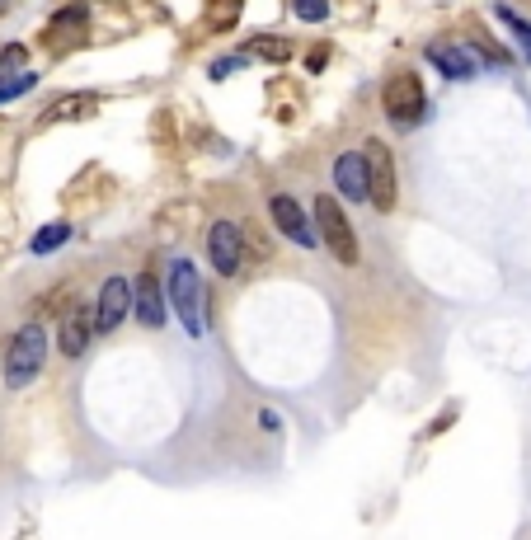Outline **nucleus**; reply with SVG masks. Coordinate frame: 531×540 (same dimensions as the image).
<instances>
[{"mask_svg":"<svg viewBox=\"0 0 531 540\" xmlns=\"http://www.w3.org/2000/svg\"><path fill=\"white\" fill-rule=\"evenodd\" d=\"M43 357H47V329L38 320L19 324L15 339L5 343V386L10 390H24L43 371Z\"/></svg>","mask_w":531,"mask_h":540,"instance_id":"nucleus-1","label":"nucleus"},{"mask_svg":"<svg viewBox=\"0 0 531 540\" xmlns=\"http://www.w3.org/2000/svg\"><path fill=\"white\" fill-rule=\"evenodd\" d=\"M165 287H170L174 315L184 320V329L193 334V339H203V329H207V320H203V278H198L193 259H174Z\"/></svg>","mask_w":531,"mask_h":540,"instance_id":"nucleus-2","label":"nucleus"},{"mask_svg":"<svg viewBox=\"0 0 531 540\" xmlns=\"http://www.w3.org/2000/svg\"><path fill=\"white\" fill-rule=\"evenodd\" d=\"M381 108H386L391 127H400V132L419 127L423 108H428V94H423L419 71H395V76L386 80V90H381Z\"/></svg>","mask_w":531,"mask_h":540,"instance_id":"nucleus-3","label":"nucleus"},{"mask_svg":"<svg viewBox=\"0 0 531 540\" xmlns=\"http://www.w3.org/2000/svg\"><path fill=\"white\" fill-rule=\"evenodd\" d=\"M315 235H320V245L339 263H358V254H362L358 231H353L348 212L339 207V198H315Z\"/></svg>","mask_w":531,"mask_h":540,"instance_id":"nucleus-4","label":"nucleus"},{"mask_svg":"<svg viewBox=\"0 0 531 540\" xmlns=\"http://www.w3.org/2000/svg\"><path fill=\"white\" fill-rule=\"evenodd\" d=\"M362 160H367V202L381 207V212H395V198H400V184H395V155L381 137H372L362 146Z\"/></svg>","mask_w":531,"mask_h":540,"instance_id":"nucleus-5","label":"nucleus"},{"mask_svg":"<svg viewBox=\"0 0 531 540\" xmlns=\"http://www.w3.org/2000/svg\"><path fill=\"white\" fill-rule=\"evenodd\" d=\"M207 259L217 268L221 278H231L240 259H245V231H240V221H212V231H207Z\"/></svg>","mask_w":531,"mask_h":540,"instance_id":"nucleus-6","label":"nucleus"},{"mask_svg":"<svg viewBox=\"0 0 531 540\" xmlns=\"http://www.w3.org/2000/svg\"><path fill=\"white\" fill-rule=\"evenodd\" d=\"M132 315V282L123 273H113L104 287H99V301H94V334H109Z\"/></svg>","mask_w":531,"mask_h":540,"instance_id":"nucleus-7","label":"nucleus"},{"mask_svg":"<svg viewBox=\"0 0 531 540\" xmlns=\"http://www.w3.org/2000/svg\"><path fill=\"white\" fill-rule=\"evenodd\" d=\"M268 212H273V226H278L292 245L301 249H315L320 245V235H315V221L306 216V207H301L297 198H287V193H278V198L268 202Z\"/></svg>","mask_w":531,"mask_h":540,"instance_id":"nucleus-8","label":"nucleus"},{"mask_svg":"<svg viewBox=\"0 0 531 540\" xmlns=\"http://www.w3.org/2000/svg\"><path fill=\"white\" fill-rule=\"evenodd\" d=\"M132 315H137L146 329H160V324H165V287H160L156 268H146V273L132 282Z\"/></svg>","mask_w":531,"mask_h":540,"instance_id":"nucleus-9","label":"nucleus"},{"mask_svg":"<svg viewBox=\"0 0 531 540\" xmlns=\"http://www.w3.org/2000/svg\"><path fill=\"white\" fill-rule=\"evenodd\" d=\"M94 339V306H71L62 315V334H57V343H62L66 357H80L85 348H90Z\"/></svg>","mask_w":531,"mask_h":540,"instance_id":"nucleus-10","label":"nucleus"},{"mask_svg":"<svg viewBox=\"0 0 531 540\" xmlns=\"http://www.w3.org/2000/svg\"><path fill=\"white\" fill-rule=\"evenodd\" d=\"M334 188L344 193V202H367V160H362V151H344L334 160Z\"/></svg>","mask_w":531,"mask_h":540,"instance_id":"nucleus-11","label":"nucleus"},{"mask_svg":"<svg viewBox=\"0 0 531 540\" xmlns=\"http://www.w3.org/2000/svg\"><path fill=\"white\" fill-rule=\"evenodd\" d=\"M85 24H90L85 5H66V10H57L52 24L43 29V43L47 47H76L80 38H85Z\"/></svg>","mask_w":531,"mask_h":540,"instance_id":"nucleus-12","label":"nucleus"},{"mask_svg":"<svg viewBox=\"0 0 531 540\" xmlns=\"http://www.w3.org/2000/svg\"><path fill=\"white\" fill-rule=\"evenodd\" d=\"M428 62L438 66L447 80H470L475 76V57H470L466 47H456V43H433L428 47Z\"/></svg>","mask_w":531,"mask_h":540,"instance_id":"nucleus-13","label":"nucleus"},{"mask_svg":"<svg viewBox=\"0 0 531 540\" xmlns=\"http://www.w3.org/2000/svg\"><path fill=\"white\" fill-rule=\"evenodd\" d=\"M85 113H94V94H66V99H57L52 108H43L38 123L57 127V123H71V118H85Z\"/></svg>","mask_w":531,"mask_h":540,"instance_id":"nucleus-14","label":"nucleus"},{"mask_svg":"<svg viewBox=\"0 0 531 540\" xmlns=\"http://www.w3.org/2000/svg\"><path fill=\"white\" fill-rule=\"evenodd\" d=\"M245 52H250V57H264V62H287V57H292V43L278 38V33H259V38L245 43Z\"/></svg>","mask_w":531,"mask_h":540,"instance_id":"nucleus-15","label":"nucleus"},{"mask_svg":"<svg viewBox=\"0 0 531 540\" xmlns=\"http://www.w3.org/2000/svg\"><path fill=\"white\" fill-rule=\"evenodd\" d=\"M494 15H499V24H503V29H508V33H513V38H517V43H522V57H527V62H531V24H527V19H522V15H517L513 5H494Z\"/></svg>","mask_w":531,"mask_h":540,"instance_id":"nucleus-16","label":"nucleus"},{"mask_svg":"<svg viewBox=\"0 0 531 540\" xmlns=\"http://www.w3.org/2000/svg\"><path fill=\"white\" fill-rule=\"evenodd\" d=\"M66 240H71V226H66V221H52V226H43V231L33 235L29 249H33V254H57Z\"/></svg>","mask_w":531,"mask_h":540,"instance_id":"nucleus-17","label":"nucleus"},{"mask_svg":"<svg viewBox=\"0 0 531 540\" xmlns=\"http://www.w3.org/2000/svg\"><path fill=\"white\" fill-rule=\"evenodd\" d=\"M292 15L301 24H325L329 19V0H292Z\"/></svg>","mask_w":531,"mask_h":540,"instance_id":"nucleus-18","label":"nucleus"},{"mask_svg":"<svg viewBox=\"0 0 531 540\" xmlns=\"http://www.w3.org/2000/svg\"><path fill=\"white\" fill-rule=\"evenodd\" d=\"M33 85H38V76H33V71H19L15 80H0V104H10V99H19V94H29Z\"/></svg>","mask_w":531,"mask_h":540,"instance_id":"nucleus-19","label":"nucleus"},{"mask_svg":"<svg viewBox=\"0 0 531 540\" xmlns=\"http://www.w3.org/2000/svg\"><path fill=\"white\" fill-rule=\"evenodd\" d=\"M235 10H240V0H217V5H212V29H226V24H235Z\"/></svg>","mask_w":531,"mask_h":540,"instance_id":"nucleus-20","label":"nucleus"},{"mask_svg":"<svg viewBox=\"0 0 531 540\" xmlns=\"http://www.w3.org/2000/svg\"><path fill=\"white\" fill-rule=\"evenodd\" d=\"M19 66H24V47H19V43H10V47H5V52H0V80L10 76V71H19Z\"/></svg>","mask_w":531,"mask_h":540,"instance_id":"nucleus-21","label":"nucleus"}]
</instances>
